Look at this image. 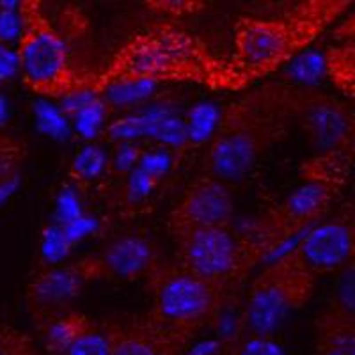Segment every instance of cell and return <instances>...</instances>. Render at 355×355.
<instances>
[{
	"label": "cell",
	"instance_id": "9",
	"mask_svg": "<svg viewBox=\"0 0 355 355\" xmlns=\"http://www.w3.org/2000/svg\"><path fill=\"white\" fill-rule=\"evenodd\" d=\"M339 189L341 187L322 180H306L304 185L266 211L249 236L261 258L320 224V218L331 208Z\"/></svg>",
	"mask_w": 355,
	"mask_h": 355
},
{
	"label": "cell",
	"instance_id": "22",
	"mask_svg": "<svg viewBox=\"0 0 355 355\" xmlns=\"http://www.w3.org/2000/svg\"><path fill=\"white\" fill-rule=\"evenodd\" d=\"M107 114H109V110H107L105 101L100 100V96H94L73 117L77 121V130L84 137H94L100 126L105 121Z\"/></svg>",
	"mask_w": 355,
	"mask_h": 355
},
{
	"label": "cell",
	"instance_id": "25",
	"mask_svg": "<svg viewBox=\"0 0 355 355\" xmlns=\"http://www.w3.org/2000/svg\"><path fill=\"white\" fill-rule=\"evenodd\" d=\"M218 116L217 109H214L211 105H199L196 107L192 112H190L189 125H187V133H189V139H194V141H202L211 133V130L217 126Z\"/></svg>",
	"mask_w": 355,
	"mask_h": 355
},
{
	"label": "cell",
	"instance_id": "3",
	"mask_svg": "<svg viewBox=\"0 0 355 355\" xmlns=\"http://www.w3.org/2000/svg\"><path fill=\"white\" fill-rule=\"evenodd\" d=\"M293 128L265 87L249 91L222 110L206 153L208 174L220 182H239L258 166Z\"/></svg>",
	"mask_w": 355,
	"mask_h": 355
},
{
	"label": "cell",
	"instance_id": "1",
	"mask_svg": "<svg viewBox=\"0 0 355 355\" xmlns=\"http://www.w3.org/2000/svg\"><path fill=\"white\" fill-rule=\"evenodd\" d=\"M198 84L231 91L227 59L214 53L196 34L173 24H158L126 41L89 91L96 96L123 84Z\"/></svg>",
	"mask_w": 355,
	"mask_h": 355
},
{
	"label": "cell",
	"instance_id": "2",
	"mask_svg": "<svg viewBox=\"0 0 355 355\" xmlns=\"http://www.w3.org/2000/svg\"><path fill=\"white\" fill-rule=\"evenodd\" d=\"M348 0H306L272 17H242L227 59L231 91L268 77L309 49L350 11Z\"/></svg>",
	"mask_w": 355,
	"mask_h": 355
},
{
	"label": "cell",
	"instance_id": "16",
	"mask_svg": "<svg viewBox=\"0 0 355 355\" xmlns=\"http://www.w3.org/2000/svg\"><path fill=\"white\" fill-rule=\"evenodd\" d=\"M316 355H355V318L341 311H323L316 320Z\"/></svg>",
	"mask_w": 355,
	"mask_h": 355
},
{
	"label": "cell",
	"instance_id": "26",
	"mask_svg": "<svg viewBox=\"0 0 355 355\" xmlns=\"http://www.w3.org/2000/svg\"><path fill=\"white\" fill-rule=\"evenodd\" d=\"M69 247H71V243H69L68 236H66L61 226L49 227L44 231L43 252L50 263H57L61 258H64L68 254Z\"/></svg>",
	"mask_w": 355,
	"mask_h": 355
},
{
	"label": "cell",
	"instance_id": "18",
	"mask_svg": "<svg viewBox=\"0 0 355 355\" xmlns=\"http://www.w3.org/2000/svg\"><path fill=\"white\" fill-rule=\"evenodd\" d=\"M142 123H144V135L157 139L164 144L182 146L189 139L187 123L166 109H155L142 114Z\"/></svg>",
	"mask_w": 355,
	"mask_h": 355
},
{
	"label": "cell",
	"instance_id": "33",
	"mask_svg": "<svg viewBox=\"0 0 355 355\" xmlns=\"http://www.w3.org/2000/svg\"><path fill=\"white\" fill-rule=\"evenodd\" d=\"M20 17L18 8L0 9V40L11 41L12 37L20 36Z\"/></svg>",
	"mask_w": 355,
	"mask_h": 355
},
{
	"label": "cell",
	"instance_id": "23",
	"mask_svg": "<svg viewBox=\"0 0 355 355\" xmlns=\"http://www.w3.org/2000/svg\"><path fill=\"white\" fill-rule=\"evenodd\" d=\"M25 157V148L21 142L0 135V185H6L15 178Z\"/></svg>",
	"mask_w": 355,
	"mask_h": 355
},
{
	"label": "cell",
	"instance_id": "32",
	"mask_svg": "<svg viewBox=\"0 0 355 355\" xmlns=\"http://www.w3.org/2000/svg\"><path fill=\"white\" fill-rule=\"evenodd\" d=\"M141 148H137V146H132V144H125L119 148V151H117L116 158H114V171L116 173H132L133 169H135V166L139 164V160H141Z\"/></svg>",
	"mask_w": 355,
	"mask_h": 355
},
{
	"label": "cell",
	"instance_id": "7",
	"mask_svg": "<svg viewBox=\"0 0 355 355\" xmlns=\"http://www.w3.org/2000/svg\"><path fill=\"white\" fill-rule=\"evenodd\" d=\"M315 281L295 250L275 259L250 284L239 334L270 338L290 313L307 304Z\"/></svg>",
	"mask_w": 355,
	"mask_h": 355
},
{
	"label": "cell",
	"instance_id": "28",
	"mask_svg": "<svg viewBox=\"0 0 355 355\" xmlns=\"http://www.w3.org/2000/svg\"><path fill=\"white\" fill-rule=\"evenodd\" d=\"M148 8L155 12L169 15V17H183V15L201 11L205 4L196 0H151L148 2Z\"/></svg>",
	"mask_w": 355,
	"mask_h": 355
},
{
	"label": "cell",
	"instance_id": "4",
	"mask_svg": "<svg viewBox=\"0 0 355 355\" xmlns=\"http://www.w3.org/2000/svg\"><path fill=\"white\" fill-rule=\"evenodd\" d=\"M291 126H299L316 151L315 160L350 169L355 157V109L306 85L265 84Z\"/></svg>",
	"mask_w": 355,
	"mask_h": 355
},
{
	"label": "cell",
	"instance_id": "6",
	"mask_svg": "<svg viewBox=\"0 0 355 355\" xmlns=\"http://www.w3.org/2000/svg\"><path fill=\"white\" fill-rule=\"evenodd\" d=\"M146 279L153 299L150 315L189 336L217 318L230 295L180 261L158 263Z\"/></svg>",
	"mask_w": 355,
	"mask_h": 355
},
{
	"label": "cell",
	"instance_id": "36",
	"mask_svg": "<svg viewBox=\"0 0 355 355\" xmlns=\"http://www.w3.org/2000/svg\"><path fill=\"white\" fill-rule=\"evenodd\" d=\"M8 355H40L36 348L33 347V341L27 336L21 334H12L11 338V347H9Z\"/></svg>",
	"mask_w": 355,
	"mask_h": 355
},
{
	"label": "cell",
	"instance_id": "8",
	"mask_svg": "<svg viewBox=\"0 0 355 355\" xmlns=\"http://www.w3.org/2000/svg\"><path fill=\"white\" fill-rule=\"evenodd\" d=\"M180 263L230 293L247 277L261 254L249 236L236 239L230 227H210L178 240Z\"/></svg>",
	"mask_w": 355,
	"mask_h": 355
},
{
	"label": "cell",
	"instance_id": "17",
	"mask_svg": "<svg viewBox=\"0 0 355 355\" xmlns=\"http://www.w3.org/2000/svg\"><path fill=\"white\" fill-rule=\"evenodd\" d=\"M91 325H93V320H89L84 315H78V313H64V315L43 323L46 348L53 355H62L66 348L73 343V339Z\"/></svg>",
	"mask_w": 355,
	"mask_h": 355
},
{
	"label": "cell",
	"instance_id": "14",
	"mask_svg": "<svg viewBox=\"0 0 355 355\" xmlns=\"http://www.w3.org/2000/svg\"><path fill=\"white\" fill-rule=\"evenodd\" d=\"M103 275H114L119 279L148 277L158 265L157 249L150 239L142 234H125L110 242L100 256Z\"/></svg>",
	"mask_w": 355,
	"mask_h": 355
},
{
	"label": "cell",
	"instance_id": "15",
	"mask_svg": "<svg viewBox=\"0 0 355 355\" xmlns=\"http://www.w3.org/2000/svg\"><path fill=\"white\" fill-rule=\"evenodd\" d=\"M323 71L339 93L355 103V8L336 24L323 53Z\"/></svg>",
	"mask_w": 355,
	"mask_h": 355
},
{
	"label": "cell",
	"instance_id": "12",
	"mask_svg": "<svg viewBox=\"0 0 355 355\" xmlns=\"http://www.w3.org/2000/svg\"><path fill=\"white\" fill-rule=\"evenodd\" d=\"M293 250L315 277L339 272L355 259V214L348 208L332 220L320 222Z\"/></svg>",
	"mask_w": 355,
	"mask_h": 355
},
{
	"label": "cell",
	"instance_id": "27",
	"mask_svg": "<svg viewBox=\"0 0 355 355\" xmlns=\"http://www.w3.org/2000/svg\"><path fill=\"white\" fill-rule=\"evenodd\" d=\"M153 89V84H123L109 89L103 94H107L109 100L117 105H128V103H135V101L146 98Z\"/></svg>",
	"mask_w": 355,
	"mask_h": 355
},
{
	"label": "cell",
	"instance_id": "30",
	"mask_svg": "<svg viewBox=\"0 0 355 355\" xmlns=\"http://www.w3.org/2000/svg\"><path fill=\"white\" fill-rule=\"evenodd\" d=\"M155 183H157V180H153L150 174H146L144 171L135 167V169L130 173L128 183H126V198L132 202L141 201L146 196L151 194Z\"/></svg>",
	"mask_w": 355,
	"mask_h": 355
},
{
	"label": "cell",
	"instance_id": "24",
	"mask_svg": "<svg viewBox=\"0 0 355 355\" xmlns=\"http://www.w3.org/2000/svg\"><path fill=\"white\" fill-rule=\"evenodd\" d=\"M231 352L233 355H286L284 350L274 343L270 338L261 336L239 334L231 338Z\"/></svg>",
	"mask_w": 355,
	"mask_h": 355
},
{
	"label": "cell",
	"instance_id": "21",
	"mask_svg": "<svg viewBox=\"0 0 355 355\" xmlns=\"http://www.w3.org/2000/svg\"><path fill=\"white\" fill-rule=\"evenodd\" d=\"M331 307L355 318V259L339 270Z\"/></svg>",
	"mask_w": 355,
	"mask_h": 355
},
{
	"label": "cell",
	"instance_id": "31",
	"mask_svg": "<svg viewBox=\"0 0 355 355\" xmlns=\"http://www.w3.org/2000/svg\"><path fill=\"white\" fill-rule=\"evenodd\" d=\"M139 169L150 174L153 180H160L166 171L169 169V157L164 151H150V153H142L139 160Z\"/></svg>",
	"mask_w": 355,
	"mask_h": 355
},
{
	"label": "cell",
	"instance_id": "35",
	"mask_svg": "<svg viewBox=\"0 0 355 355\" xmlns=\"http://www.w3.org/2000/svg\"><path fill=\"white\" fill-rule=\"evenodd\" d=\"M18 61H17V53L11 52L6 46H0V82L6 80L17 71Z\"/></svg>",
	"mask_w": 355,
	"mask_h": 355
},
{
	"label": "cell",
	"instance_id": "13",
	"mask_svg": "<svg viewBox=\"0 0 355 355\" xmlns=\"http://www.w3.org/2000/svg\"><path fill=\"white\" fill-rule=\"evenodd\" d=\"M190 338L150 313L125 327L110 329L112 355H178Z\"/></svg>",
	"mask_w": 355,
	"mask_h": 355
},
{
	"label": "cell",
	"instance_id": "11",
	"mask_svg": "<svg viewBox=\"0 0 355 355\" xmlns=\"http://www.w3.org/2000/svg\"><path fill=\"white\" fill-rule=\"evenodd\" d=\"M234 215V201L224 182L206 174L196 178L182 199L176 202L169 217L167 230L180 240L189 233L210 227H230Z\"/></svg>",
	"mask_w": 355,
	"mask_h": 355
},
{
	"label": "cell",
	"instance_id": "20",
	"mask_svg": "<svg viewBox=\"0 0 355 355\" xmlns=\"http://www.w3.org/2000/svg\"><path fill=\"white\" fill-rule=\"evenodd\" d=\"M62 355H112V339L110 331H100L91 325L82 334L73 339Z\"/></svg>",
	"mask_w": 355,
	"mask_h": 355
},
{
	"label": "cell",
	"instance_id": "38",
	"mask_svg": "<svg viewBox=\"0 0 355 355\" xmlns=\"http://www.w3.org/2000/svg\"><path fill=\"white\" fill-rule=\"evenodd\" d=\"M4 119H6V103L4 100L0 98V125L4 123Z\"/></svg>",
	"mask_w": 355,
	"mask_h": 355
},
{
	"label": "cell",
	"instance_id": "10",
	"mask_svg": "<svg viewBox=\"0 0 355 355\" xmlns=\"http://www.w3.org/2000/svg\"><path fill=\"white\" fill-rule=\"evenodd\" d=\"M105 277L98 258H84L68 265L50 266L37 272L27 286V306L34 320L43 325L66 313L85 284Z\"/></svg>",
	"mask_w": 355,
	"mask_h": 355
},
{
	"label": "cell",
	"instance_id": "5",
	"mask_svg": "<svg viewBox=\"0 0 355 355\" xmlns=\"http://www.w3.org/2000/svg\"><path fill=\"white\" fill-rule=\"evenodd\" d=\"M18 17L21 28L15 53L24 84L31 91L62 100L75 91L91 87L94 75H85L73 66L64 37L53 27L41 2H20Z\"/></svg>",
	"mask_w": 355,
	"mask_h": 355
},
{
	"label": "cell",
	"instance_id": "34",
	"mask_svg": "<svg viewBox=\"0 0 355 355\" xmlns=\"http://www.w3.org/2000/svg\"><path fill=\"white\" fill-rule=\"evenodd\" d=\"M57 214H59V220H61V226H64V224H69V222H73L75 218L82 217L75 192H71V190H66V192H62L61 198H59Z\"/></svg>",
	"mask_w": 355,
	"mask_h": 355
},
{
	"label": "cell",
	"instance_id": "39",
	"mask_svg": "<svg viewBox=\"0 0 355 355\" xmlns=\"http://www.w3.org/2000/svg\"><path fill=\"white\" fill-rule=\"evenodd\" d=\"M350 210L355 214V185H354V201H352V205H350Z\"/></svg>",
	"mask_w": 355,
	"mask_h": 355
},
{
	"label": "cell",
	"instance_id": "29",
	"mask_svg": "<svg viewBox=\"0 0 355 355\" xmlns=\"http://www.w3.org/2000/svg\"><path fill=\"white\" fill-rule=\"evenodd\" d=\"M37 119H40V126L43 132H46L52 137H61L66 132V119L62 116L61 110H57L55 107L49 105V103H41L36 109Z\"/></svg>",
	"mask_w": 355,
	"mask_h": 355
},
{
	"label": "cell",
	"instance_id": "37",
	"mask_svg": "<svg viewBox=\"0 0 355 355\" xmlns=\"http://www.w3.org/2000/svg\"><path fill=\"white\" fill-rule=\"evenodd\" d=\"M11 338H12V332H8V331H4V329H0V355L9 354Z\"/></svg>",
	"mask_w": 355,
	"mask_h": 355
},
{
	"label": "cell",
	"instance_id": "19",
	"mask_svg": "<svg viewBox=\"0 0 355 355\" xmlns=\"http://www.w3.org/2000/svg\"><path fill=\"white\" fill-rule=\"evenodd\" d=\"M107 167V155L101 148L96 146H87L82 151H78L77 157L73 158L69 176L80 185L91 183L96 180L103 169Z\"/></svg>",
	"mask_w": 355,
	"mask_h": 355
}]
</instances>
